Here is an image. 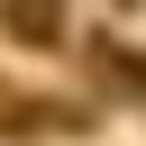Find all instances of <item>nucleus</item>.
Here are the masks:
<instances>
[{
	"mask_svg": "<svg viewBox=\"0 0 146 146\" xmlns=\"http://www.w3.org/2000/svg\"><path fill=\"white\" fill-rule=\"evenodd\" d=\"M0 36L9 46H55L64 36V9L55 0H0Z\"/></svg>",
	"mask_w": 146,
	"mask_h": 146,
	"instance_id": "obj_1",
	"label": "nucleus"
}]
</instances>
